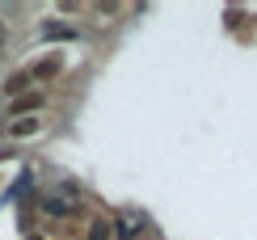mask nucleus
Masks as SVG:
<instances>
[{
  "mask_svg": "<svg viewBox=\"0 0 257 240\" xmlns=\"http://www.w3.org/2000/svg\"><path fill=\"white\" fill-rule=\"evenodd\" d=\"M5 135H9V139H34V135H42V114H30V118H13V123H5Z\"/></svg>",
  "mask_w": 257,
  "mask_h": 240,
  "instance_id": "nucleus-1",
  "label": "nucleus"
},
{
  "mask_svg": "<svg viewBox=\"0 0 257 240\" xmlns=\"http://www.w3.org/2000/svg\"><path fill=\"white\" fill-rule=\"evenodd\" d=\"M63 72V59L59 55H47V59H38V63H30L26 76H30V84H42V80H55V76Z\"/></svg>",
  "mask_w": 257,
  "mask_h": 240,
  "instance_id": "nucleus-2",
  "label": "nucleus"
},
{
  "mask_svg": "<svg viewBox=\"0 0 257 240\" xmlns=\"http://www.w3.org/2000/svg\"><path fill=\"white\" fill-rule=\"evenodd\" d=\"M38 110H42V93H21V97L9 101V123H13V118H30Z\"/></svg>",
  "mask_w": 257,
  "mask_h": 240,
  "instance_id": "nucleus-3",
  "label": "nucleus"
},
{
  "mask_svg": "<svg viewBox=\"0 0 257 240\" xmlns=\"http://www.w3.org/2000/svg\"><path fill=\"white\" fill-rule=\"evenodd\" d=\"M26 89H30V76H26V68H21V72H13V76L5 80V93H9V101H13V97H21Z\"/></svg>",
  "mask_w": 257,
  "mask_h": 240,
  "instance_id": "nucleus-4",
  "label": "nucleus"
},
{
  "mask_svg": "<svg viewBox=\"0 0 257 240\" xmlns=\"http://www.w3.org/2000/svg\"><path fill=\"white\" fill-rule=\"evenodd\" d=\"M89 240H110V223H105V219H93V223H89Z\"/></svg>",
  "mask_w": 257,
  "mask_h": 240,
  "instance_id": "nucleus-5",
  "label": "nucleus"
},
{
  "mask_svg": "<svg viewBox=\"0 0 257 240\" xmlns=\"http://www.w3.org/2000/svg\"><path fill=\"white\" fill-rule=\"evenodd\" d=\"M42 34L47 38H76V30L72 26H42Z\"/></svg>",
  "mask_w": 257,
  "mask_h": 240,
  "instance_id": "nucleus-6",
  "label": "nucleus"
},
{
  "mask_svg": "<svg viewBox=\"0 0 257 240\" xmlns=\"http://www.w3.org/2000/svg\"><path fill=\"white\" fill-rule=\"evenodd\" d=\"M131 236H135V223L122 219V223H118V240H131Z\"/></svg>",
  "mask_w": 257,
  "mask_h": 240,
  "instance_id": "nucleus-7",
  "label": "nucleus"
},
{
  "mask_svg": "<svg viewBox=\"0 0 257 240\" xmlns=\"http://www.w3.org/2000/svg\"><path fill=\"white\" fill-rule=\"evenodd\" d=\"M0 42H5V30H0Z\"/></svg>",
  "mask_w": 257,
  "mask_h": 240,
  "instance_id": "nucleus-8",
  "label": "nucleus"
}]
</instances>
